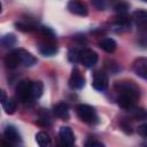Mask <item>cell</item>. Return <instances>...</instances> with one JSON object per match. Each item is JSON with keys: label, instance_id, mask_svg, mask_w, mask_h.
<instances>
[{"label": "cell", "instance_id": "1", "mask_svg": "<svg viewBox=\"0 0 147 147\" xmlns=\"http://www.w3.org/2000/svg\"><path fill=\"white\" fill-rule=\"evenodd\" d=\"M115 90L118 92L119 95L129 96L133 100H137L140 96L139 87L132 82H117L115 84Z\"/></svg>", "mask_w": 147, "mask_h": 147}, {"label": "cell", "instance_id": "2", "mask_svg": "<svg viewBox=\"0 0 147 147\" xmlns=\"http://www.w3.org/2000/svg\"><path fill=\"white\" fill-rule=\"evenodd\" d=\"M76 113L78 115V117L85 122V123H88V124H92V123H95L98 121V116H96V113H95V109L88 105H84V103H80L76 107Z\"/></svg>", "mask_w": 147, "mask_h": 147}, {"label": "cell", "instance_id": "3", "mask_svg": "<svg viewBox=\"0 0 147 147\" xmlns=\"http://www.w3.org/2000/svg\"><path fill=\"white\" fill-rule=\"evenodd\" d=\"M16 95L22 102H29L32 101V92H31V82L23 80L16 87Z\"/></svg>", "mask_w": 147, "mask_h": 147}, {"label": "cell", "instance_id": "4", "mask_svg": "<svg viewBox=\"0 0 147 147\" xmlns=\"http://www.w3.org/2000/svg\"><path fill=\"white\" fill-rule=\"evenodd\" d=\"M67 8L70 13L78 15V16H86L88 14V9L86 5L80 0H70L68 2Z\"/></svg>", "mask_w": 147, "mask_h": 147}, {"label": "cell", "instance_id": "5", "mask_svg": "<svg viewBox=\"0 0 147 147\" xmlns=\"http://www.w3.org/2000/svg\"><path fill=\"white\" fill-rule=\"evenodd\" d=\"M83 65H85L86 68H92L96 62H98V54L92 51V49H82L80 53V60H79Z\"/></svg>", "mask_w": 147, "mask_h": 147}, {"label": "cell", "instance_id": "6", "mask_svg": "<svg viewBox=\"0 0 147 147\" xmlns=\"http://www.w3.org/2000/svg\"><path fill=\"white\" fill-rule=\"evenodd\" d=\"M93 87L96 91H106L108 87V77L103 71H95L93 74Z\"/></svg>", "mask_w": 147, "mask_h": 147}, {"label": "cell", "instance_id": "7", "mask_svg": "<svg viewBox=\"0 0 147 147\" xmlns=\"http://www.w3.org/2000/svg\"><path fill=\"white\" fill-rule=\"evenodd\" d=\"M133 71L137 76L147 80V59L139 57L133 62Z\"/></svg>", "mask_w": 147, "mask_h": 147}, {"label": "cell", "instance_id": "8", "mask_svg": "<svg viewBox=\"0 0 147 147\" xmlns=\"http://www.w3.org/2000/svg\"><path fill=\"white\" fill-rule=\"evenodd\" d=\"M69 84H70V86L72 88H76V90H80V88L84 87V85H85V78H84V76L80 74V71L77 68L72 69Z\"/></svg>", "mask_w": 147, "mask_h": 147}, {"label": "cell", "instance_id": "9", "mask_svg": "<svg viewBox=\"0 0 147 147\" xmlns=\"http://www.w3.org/2000/svg\"><path fill=\"white\" fill-rule=\"evenodd\" d=\"M59 136H60V139L62 140V142L64 145L72 146L75 144V134H74L72 130L69 126H62V127H60Z\"/></svg>", "mask_w": 147, "mask_h": 147}, {"label": "cell", "instance_id": "10", "mask_svg": "<svg viewBox=\"0 0 147 147\" xmlns=\"http://www.w3.org/2000/svg\"><path fill=\"white\" fill-rule=\"evenodd\" d=\"M16 52H17V54L20 56V61H21V63L23 65H25V67H32L33 64H36L37 59L30 52H28L25 49H22V48L16 49Z\"/></svg>", "mask_w": 147, "mask_h": 147}, {"label": "cell", "instance_id": "11", "mask_svg": "<svg viewBox=\"0 0 147 147\" xmlns=\"http://www.w3.org/2000/svg\"><path fill=\"white\" fill-rule=\"evenodd\" d=\"M53 113L56 117H59L61 119H69V117H70L69 106L65 102H59L57 105H55L53 108Z\"/></svg>", "mask_w": 147, "mask_h": 147}, {"label": "cell", "instance_id": "12", "mask_svg": "<svg viewBox=\"0 0 147 147\" xmlns=\"http://www.w3.org/2000/svg\"><path fill=\"white\" fill-rule=\"evenodd\" d=\"M39 52L44 56H52V55H54L57 52V47L54 45L53 40L46 39L45 42H42V44L39 45Z\"/></svg>", "mask_w": 147, "mask_h": 147}, {"label": "cell", "instance_id": "13", "mask_svg": "<svg viewBox=\"0 0 147 147\" xmlns=\"http://www.w3.org/2000/svg\"><path fill=\"white\" fill-rule=\"evenodd\" d=\"M3 136H5V138H6L9 142H11V144H18V142H21V136H20V133H18L17 130H16L14 126H11V125H9V126H7V127L5 129Z\"/></svg>", "mask_w": 147, "mask_h": 147}, {"label": "cell", "instance_id": "14", "mask_svg": "<svg viewBox=\"0 0 147 147\" xmlns=\"http://www.w3.org/2000/svg\"><path fill=\"white\" fill-rule=\"evenodd\" d=\"M20 63H21L20 56H18V54H17L16 51L7 54L6 57H5V64H6V67L8 69H15Z\"/></svg>", "mask_w": 147, "mask_h": 147}, {"label": "cell", "instance_id": "15", "mask_svg": "<svg viewBox=\"0 0 147 147\" xmlns=\"http://www.w3.org/2000/svg\"><path fill=\"white\" fill-rule=\"evenodd\" d=\"M99 47L101 49H103L105 52H107V53H113L116 49L117 44L113 38H106V39H102L99 42Z\"/></svg>", "mask_w": 147, "mask_h": 147}, {"label": "cell", "instance_id": "16", "mask_svg": "<svg viewBox=\"0 0 147 147\" xmlns=\"http://www.w3.org/2000/svg\"><path fill=\"white\" fill-rule=\"evenodd\" d=\"M31 92H32V98L38 99L41 96L42 92H44V85L41 82L36 80V82H31Z\"/></svg>", "mask_w": 147, "mask_h": 147}, {"label": "cell", "instance_id": "17", "mask_svg": "<svg viewBox=\"0 0 147 147\" xmlns=\"http://www.w3.org/2000/svg\"><path fill=\"white\" fill-rule=\"evenodd\" d=\"M36 141L39 146L41 147H47L51 145V138H49V134L44 132V131H40L36 134Z\"/></svg>", "mask_w": 147, "mask_h": 147}, {"label": "cell", "instance_id": "18", "mask_svg": "<svg viewBox=\"0 0 147 147\" xmlns=\"http://www.w3.org/2000/svg\"><path fill=\"white\" fill-rule=\"evenodd\" d=\"M0 41H1L2 47L9 48V47H13L16 44V37L13 33H7V34H3L1 37V40Z\"/></svg>", "mask_w": 147, "mask_h": 147}, {"label": "cell", "instance_id": "19", "mask_svg": "<svg viewBox=\"0 0 147 147\" xmlns=\"http://www.w3.org/2000/svg\"><path fill=\"white\" fill-rule=\"evenodd\" d=\"M2 107H3L5 111H6V114H9V115H10V114H14V113H15L17 105H16V101H15L14 99L7 98V100L2 103Z\"/></svg>", "mask_w": 147, "mask_h": 147}, {"label": "cell", "instance_id": "20", "mask_svg": "<svg viewBox=\"0 0 147 147\" xmlns=\"http://www.w3.org/2000/svg\"><path fill=\"white\" fill-rule=\"evenodd\" d=\"M129 111H130L131 116H132L134 119H145V118H147V111H146L145 109L133 107V108H131Z\"/></svg>", "mask_w": 147, "mask_h": 147}, {"label": "cell", "instance_id": "21", "mask_svg": "<svg viewBox=\"0 0 147 147\" xmlns=\"http://www.w3.org/2000/svg\"><path fill=\"white\" fill-rule=\"evenodd\" d=\"M115 23L117 26H121L124 29H130V20L125 14H119L115 20Z\"/></svg>", "mask_w": 147, "mask_h": 147}, {"label": "cell", "instance_id": "22", "mask_svg": "<svg viewBox=\"0 0 147 147\" xmlns=\"http://www.w3.org/2000/svg\"><path fill=\"white\" fill-rule=\"evenodd\" d=\"M38 123H39V124H41V125H44V126H48V125L51 124V117H49L48 111H46V110L40 111Z\"/></svg>", "mask_w": 147, "mask_h": 147}, {"label": "cell", "instance_id": "23", "mask_svg": "<svg viewBox=\"0 0 147 147\" xmlns=\"http://www.w3.org/2000/svg\"><path fill=\"white\" fill-rule=\"evenodd\" d=\"M80 53H82V49H77V48H71L69 51V54H68V59L69 61L71 62H78L80 60Z\"/></svg>", "mask_w": 147, "mask_h": 147}, {"label": "cell", "instance_id": "24", "mask_svg": "<svg viewBox=\"0 0 147 147\" xmlns=\"http://www.w3.org/2000/svg\"><path fill=\"white\" fill-rule=\"evenodd\" d=\"M133 16L134 18L137 20L138 23H141V22H147V10H144V9H138L133 13Z\"/></svg>", "mask_w": 147, "mask_h": 147}, {"label": "cell", "instance_id": "25", "mask_svg": "<svg viewBox=\"0 0 147 147\" xmlns=\"http://www.w3.org/2000/svg\"><path fill=\"white\" fill-rule=\"evenodd\" d=\"M114 9H115L118 14H125V13L127 11V9H129V5H127L126 2H124V1H119L118 3H116V5L114 6Z\"/></svg>", "mask_w": 147, "mask_h": 147}, {"label": "cell", "instance_id": "26", "mask_svg": "<svg viewBox=\"0 0 147 147\" xmlns=\"http://www.w3.org/2000/svg\"><path fill=\"white\" fill-rule=\"evenodd\" d=\"M91 3L96 10H105L106 8V0H91Z\"/></svg>", "mask_w": 147, "mask_h": 147}, {"label": "cell", "instance_id": "27", "mask_svg": "<svg viewBox=\"0 0 147 147\" xmlns=\"http://www.w3.org/2000/svg\"><path fill=\"white\" fill-rule=\"evenodd\" d=\"M15 25H16V28H17L18 30L24 31V32L33 30V25H31V24H26V23H23V22H17Z\"/></svg>", "mask_w": 147, "mask_h": 147}, {"label": "cell", "instance_id": "28", "mask_svg": "<svg viewBox=\"0 0 147 147\" xmlns=\"http://www.w3.org/2000/svg\"><path fill=\"white\" fill-rule=\"evenodd\" d=\"M85 146H87V147H103L105 145L100 141H96V140H88L85 142Z\"/></svg>", "mask_w": 147, "mask_h": 147}, {"label": "cell", "instance_id": "29", "mask_svg": "<svg viewBox=\"0 0 147 147\" xmlns=\"http://www.w3.org/2000/svg\"><path fill=\"white\" fill-rule=\"evenodd\" d=\"M138 133L144 137V138H147V124H142L138 127Z\"/></svg>", "mask_w": 147, "mask_h": 147}, {"label": "cell", "instance_id": "30", "mask_svg": "<svg viewBox=\"0 0 147 147\" xmlns=\"http://www.w3.org/2000/svg\"><path fill=\"white\" fill-rule=\"evenodd\" d=\"M6 100H7L6 93H5V91H1V103H3V102H5Z\"/></svg>", "mask_w": 147, "mask_h": 147}, {"label": "cell", "instance_id": "31", "mask_svg": "<svg viewBox=\"0 0 147 147\" xmlns=\"http://www.w3.org/2000/svg\"><path fill=\"white\" fill-rule=\"evenodd\" d=\"M144 1H146V2H147V0H144Z\"/></svg>", "mask_w": 147, "mask_h": 147}]
</instances>
